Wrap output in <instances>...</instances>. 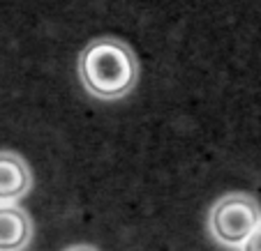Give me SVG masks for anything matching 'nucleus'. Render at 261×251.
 Instances as JSON below:
<instances>
[{"mask_svg": "<svg viewBox=\"0 0 261 251\" xmlns=\"http://www.w3.org/2000/svg\"><path fill=\"white\" fill-rule=\"evenodd\" d=\"M137 58L132 49L114 37L93 40L79 58L84 88L99 99H120L137 83Z\"/></svg>", "mask_w": 261, "mask_h": 251, "instance_id": "nucleus-1", "label": "nucleus"}, {"mask_svg": "<svg viewBox=\"0 0 261 251\" xmlns=\"http://www.w3.org/2000/svg\"><path fill=\"white\" fill-rule=\"evenodd\" d=\"M261 224V207L245 194H227L222 196L208 214V228L215 242L224 246H243Z\"/></svg>", "mask_w": 261, "mask_h": 251, "instance_id": "nucleus-2", "label": "nucleus"}, {"mask_svg": "<svg viewBox=\"0 0 261 251\" xmlns=\"http://www.w3.org/2000/svg\"><path fill=\"white\" fill-rule=\"evenodd\" d=\"M33 187L28 164L14 152H0V205H14Z\"/></svg>", "mask_w": 261, "mask_h": 251, "instance_id": "nucleus-3", "label": "nucleus"}, {"mask_svg": "<svg viewBox=\"0 0 261 251\" xmlns=\"http://www.w3.org/2000/svg\"><path fill=\"white\" fill-rule=\"evenodd\" d=\"M33 237V222L16 205H0V251H21Z\"/></svg>", "mask_w": 261, "mask_h": 251, "instance_id": "nucleus-4", "label": "nucleus"}, {"mask_svg": "<svg viewBox=\"0 0 261 251\" xmlns=\"http://www.w3.org/2000/svg\"><path fill=\"white\" fill-rule=\"evenodd\" d=\"M243 251H261V224L254 228V231H252V235L245 240Z\"/></svg>", "mask_w": 261, "mask_h": 251, "instance_id": "nucleus-5", "label": "nucleus"}, {"mask_svg": "<svg viewBox=\"0 0 261 251\" xmlns=\"http://www.w3.org/2000/svg\"><path fill=\"white\" fill-rule=\"evenodd\" d=\"M67 251H97L95 246H88V244H76V246H72V249H67Z\"/></svg>", "mask_w": 261, "mask_h": 251, "instance_id": "nucleus-6", "label": "nucleus"}]
</instances>
